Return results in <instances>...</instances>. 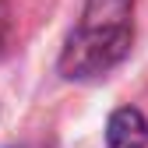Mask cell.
Here are the masks:
<instances>
[{
    "mask_svg": "<svg viewBox=\"0 0 148 148\" xmlns=\"http://www.w3.org/2000/svg\"><path fill=\"white\" fill-rule=\"evenodd\" d=\"M131 7L134 0H88L85 4V18L78 32L67 39V49L60 57V71L67 78H99L127 57L134 39Z\"/></svg>",
    "mask_w": 148,
    "mask_h": 148,
    "instance_id": "cell-1",
    "label": "cell"
},
{
    "mask_svg": "<svg viewBox=\"0 0 148 148\" xmlns=\"http://www.w3.org/2000/svg\"><path fill=\"white\" fill-rule=\"evenodd\" d=\"M106 145L109 148H148V120L141 116V109L134 106L116 109L106 127Z\"/></svg>",
    "mask_w": 148,
    "mask_h": 148,
    "instance_id": "cell-2",
    "label": "cell"
},
{
    "mask_svg": "<svg viewBox=\"0 0 148 148\" xmlns=\"http://www.w3.org/2000/svg\"><path fill=\"white\" fill-rule=\"evenodd\" d=\"M7 42H11V14L0 4V53H7Z\"/></svg>",
    "mask_w": 148,
    "mask_h": 148,
    "instance_id": "cell-3",
    "label": "cell"
}]
</instances>
